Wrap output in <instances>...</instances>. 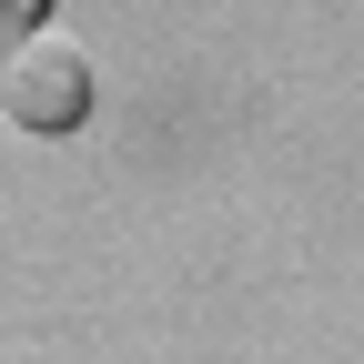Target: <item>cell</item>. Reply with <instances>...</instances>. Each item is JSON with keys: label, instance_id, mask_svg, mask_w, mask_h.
<instances>
[{"label": "cell", "instance_id": "obj_1", "mask_svg": "<svg viewBox=\"0 0 364 364\" xmlns=\"http://www.w3.org/2000/svg\"><path fill=\"white\" fill-rule=\"evenodd\" d=\"M0 122L31 132V142H61V132L91 122V51L81 41L31 31L21 51H0Z\"/></svg>", "mask_w": 364, "mask_h": 364}, {"label": "cell", "instance_id": "obj_2", "mask_svg": "<svg viewBox=\"0 0 364 364\" xmlns=\"http://www.w3.org/2000/svg\"><path fill=\"white\" fill-rule=\"evenodd\" d=\"M41 21H51V0H0V51H21Z\"/></svg>", "mask_w": 364, "mask_h": 364}]
</instances>
